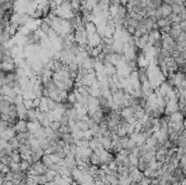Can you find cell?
<instances>
[{
    "label": "cell",
    "instance_id": "obj_1",
    "mask_svg": "<svg viewBox=\"0 0 186 185\" xmlns=\"http://www.w3.org/2000/svg\"><path fill=\"white\" fill-rule=\"evenodd\" d=\"M160 10H161V13H162V17H168L172 13V9H171V4H166V3H163L161 4V7H160Z\"/></svg>",
    "mask_w": 186,
    "mask_h": 185
},
{
    "label": "cell",
    "instance_id": "obj_2",
    "mask_svg": "<svg viewBox=\"0 0 186 185\" xmlns=\"http://www.w3.org/2000/svg\"><path fill=\"white\" fill-rule=\"evenodd\" d=\"M171 9H172V13H174V14H178V13L184 9V3H182V4L172 3L171 4Z\"/></svg>",
    "mask_w": 186,
    "mask_h": 185
},
{
    "label": "cell",
    "instance_id": "obj_3",
    "mask_svg": "<svg viewBox=\"0 0 186 185\" xmlns=\"http://www.w3.org/2000/svg\"><path fill=\"white\" fill-rule=\"evenodd\" d=\"M50 31H51V27H50V25L47 23V22H42L40 24V32H42V34H48L50 33Z\"/></svg>",
    "mask_w": 186,
    "mask_h": 185
},
{
    "label": "cell",
    "instance_id": "obj_4",
    "mask_svg": "<svg viewBox=\"0 0 186 185\" xmlns=\"http://www.w3.org/2000/svg\"><path fill=\"white\" fill-rule=\"evenodd\" d=\"M50 128H52L54 131H58L59 128H61V124L59 121H52V122H50Z\"/></svg>",
    "mask_w": 186,
    "mask_h": 185
},
{
    "label": "cell",
    "instance_id": "obj_5",
    "mask_svg": "<svg viewBox=\"0 0 186 185\" xmlns=\"http://www.w3.org/2000/svg\"><path fill=\"white\" fill-rule=\"evenodd\" d=\"M83 138L86 140H89L93 138V134H91V130H87V131H84V136H83Z\"/></svg>",
    "mask_w": 186,
    "mask_h": 185
},
{
    "label": "cell",
    "instance_id": "obj_6",
    "mask_svg": "<svg viewBox=\"0 0 186 185\" xmlns=\"http://www.w3.org/2000/svg\"><path fill=\"white\" fill-rule=\"evenodd\" d=\"M109 3L110 6H114V7H120L121 4V0H109Z\"/></svg>",
    "mask_w": 186,
    "mask_h": 185
}]
</instances>
